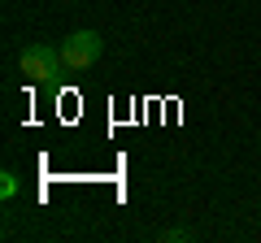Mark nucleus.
<instances>
[{"mask_svg": "<svg viewBox=\"0 0 261 243\" xmlns=\"http://www.w3.org/2000/svg\"><path fill=\"white\" fill-rule=\"evenodd\" d=\"M187 239H196V234L192 230H178V226H174V230H161V243H187Z\"/></svg>", "mask_w": 261, "mask_h": 243, "instance_id": "4", "label": "nucleus"}, {"mask_svg": "<svg viewBox=\"0 0 261 243\" xmlns=\"http://www.w3.org/2000/svg\"><path fill=\"white\" fill-rule=\"evenodd\" d=\"M18 196V174H0V200Z\"/></svg>", "mask_w": 261, "mask_h": 243, "instance_id": "3", "label": "nucleus"}, {"mask_svg": "<svg viewBox=\"0 0 261 243\" xmlns=\"http://www.w3.org/2000/svg\"><path fill=\"white\" fill-rule=\"evenodd\" d=\"M100 52H105V39L96 35V31H74V35L61 39V61H65V70H74V74L92 70L96 61H100Z\"/></svg>", "mask_w": 261, "mask_h": 243, "instance_id": "1", "label": "nucleus"}, {"mask_svg": "<svg viewBox=\"0 0 261 243\" xmlns=\"http://www.w3.org/2000/svg\"><path fill=\"white\" fill-rule=\"evenodd\" d=\"M18 70L27 74V83H57V74L65 70V61H61V52H57V48L31 44V48H22Z\"/></svg>", "mask_w": 261, "mask_h": 243, "instance_id": "2", "label": "nucleus"}]
</instances>
